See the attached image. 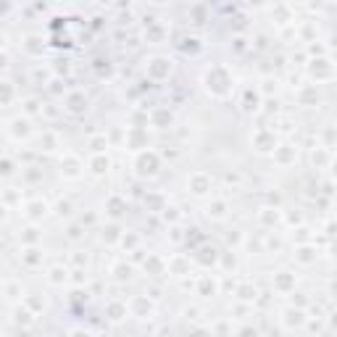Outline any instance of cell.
<instances>
[{
  "instance_id": "obj_1",
  "label": "cell",
  "mask_w": 337,
  "mask_h": 337,
  "mask_svg": "<svg viewBox=\"0 0 337 337\" xmlns=\"http://www.w3.org/2000/svg\"><path fill=\"white\" fill-rule=\"evenodd\" d=\"M137 166H140V174H156L158 171V158L153 156V153H142L140 158H137Z\"/></svg>"
}]
</instances>
